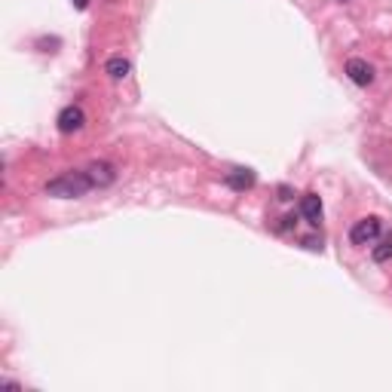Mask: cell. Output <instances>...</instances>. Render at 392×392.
Returning a JSON list of instances; mask_svg holds the SVG:
<instances>
[{
	"label": "cell",
	"mask_w": 392,
	"mask_h": 392,
	"mask_svg": "<svg viewBox=\"0 0 392 392\" xmlns=\"http://www.w3.org/2000/svg\"><path fill=\"white\" fill-rule=\"evenodd\" d=\"M59 132H64V135H71V132H80L83 129V123H86V114H83V108H77V105H68L59 114Z\"/></svg>",
	"instance_id": "3957f363"
},
{
	"label": "cell",
	"mask_w": 392,
	"mask_h": 392,
	"mask_svg": "<svg viewBox=\"0 0 392 392\" xmlns=\"http://www.w3.org/2000/svg\"><path fill=\"white\" fill-rule=\"evenodd\" d=\"M86 175H89L92 188H110V184L117 181V169H114V166H110V163H105V160H98V163H89Z\"/></svg>",
	"instance_id": "277c9868"
},
{
	"label": "cell",
	"mask_w": 392,
	"mask_h": 392,
	"mask_svg": "<svg viewBox=\"0 0 392 392\" xmlns=\"http://www.w3.org/2000/svg\"><path fill=\"white\" fill-rule=\"evenodd\" d=\"M371 258H374L377 264H384V260H389V258H392V236H386L384 242H380V246H377L374 251H371Z\"/></svg>",
	"instance_id": "9c48e42d"
},
{
	"label": "cell",
	"mask_w": 392,
	"mask_h": 392,
	"mask_svg": "<svg viewBox=\"0 0 392 392\" xmlns=\"http://www.w3.org/2000/svg\"><path fill=\"white\" fill-rule=\"evenodd\" d=\"M86 4H89V0H74V6H77V9H86Z\"/></svg>",
	"instance_id": "4fadbf2b"
},
{
	"label": "cell",
	"mask_w": 392,
	"mask_h": 392,
	"mask_svg": "<svg viewBox=\"0 0 392 392\" xmlns=\"http://www.w3.org/2000/svg\"><path fill=\"white\" fill-rule=\"evenodd\" d=\"M347 74L356 86H371L374 83V68L365 62V59H350L347 62Z\"/></svg>",
	"instance_id": "5b68a950"
},
{
	"label": "cell",
	"mask_w": 392,
	"mask_h": 392,
	"mask_svg": "<svg viewBox=\"0 0 392 392\" xmlns=\"http://www.w3.org/2000/svg\"><path fill=\"white\" fill-rule=\"evenodd\" d=\"M294 224H297V221H294V214H285V218H282V224H279V230H292Z\"/></svg>",
	"instance_id": "8fae6325"
},
{
	"label": "cell",
	"mask_w": 392,
	"mask_h": 392,
	"mask_svg": "<svg viewBox=\"0 0 392 392\" xmlns=\"http://www.w3.org/2000/svg\"><path fill=\"white\" fill-rule=\"evenodd\" d=\"M380 236V221L377 218H362L352 224V230H350V242L352 246H371Z\"/></svg>",
	"instance_id": "7a4b0ae2"
},
{
	"label": "cell",
	"mask_w": 392,
	"mask_h": 392,
	"mask_svg": "<svg viewBox=\"0 0 392 392\" xmlns=\"http://www.w3.org/2000/svg\"><path fill=\"white\" fill-rule=\"evenodd\" d=\"M89 190H92V181L86 172H64L46 184V193L59 196V200H77V196H86Z\"/></svg>",
	"instance_id": "6da1fadb"
},
{
	"label": "cell",
	"mask_w": 392,
	"mask_h": 392,
	"mask_svg": "<svg viewBox=\"0 0 392 392\" xmlns=\"http://www.w3.org/2000/svg\"><path fill=\"white\" fill-rule=\"evenodd\" d=\"M227 184L233 190H248V188H255V172L251 169H233V172H227Z\"/></svg>",
	"instance_id": "52a82bcc"
},
{
	"label": "cell",
	"mask_w": 392,
	"mask_h": 392,
	"mask_svg": "<svg viewBox=\"0 0 392 392\" xmlns=\"http://www.w3.org/2000/svg\"><path fill=\"white\" fill-rule=\"evenodd\" d=\"M301 214L310 224H319V218H322V200L316 193H306L304 200H301Z\"/></svg>",
	"instance_id": "8992f818"
},
{
	"label": "cell",
	"mask_w": 392,
	"mask_h": 392,
	"mask_svg": "<svg viewBox=\"0 0 392 392\" xmlns=\"http://www.w3.org/2000/svg\"><path fill=\"white\" fill-rule=\"evenodd\" d=\"M304 248H310V251H319V248H322V239H316V236H306V239H304Z\"/></svg>",
	"instance_id": "30bf717a"
},
{
	"label": "cell",
	"mask_w": 392,
	"mask_h": 392,
	"mask_svg": "<svg viewBox=\"0 0 392 392\" xmlns=\"http://www.w3.org/2000/svg\"><path fill=\"white\" fill-rule=\"evenodd\" d=\"M279 200H292V190H288V188H279Z\"/></svg>",
	"instance_id": "7c38bea8"
},
{
	"label": "cell",
	"mask_w": 392,
	"mask_h": 392,
	"mask_svg": "<svg viewBox=\"0 0 392 392\" xmlns=\"http://www.w3.org/2000/svg\"><path fill=\"white\" fill-rule=\"evenodd\" d=\"M105 71H108L114 80H123L126 74H129V62L123 59V55H110V59L105 62Z\"/></svg>",
	"instance_id": "ba28073f"
}]
</instances>
